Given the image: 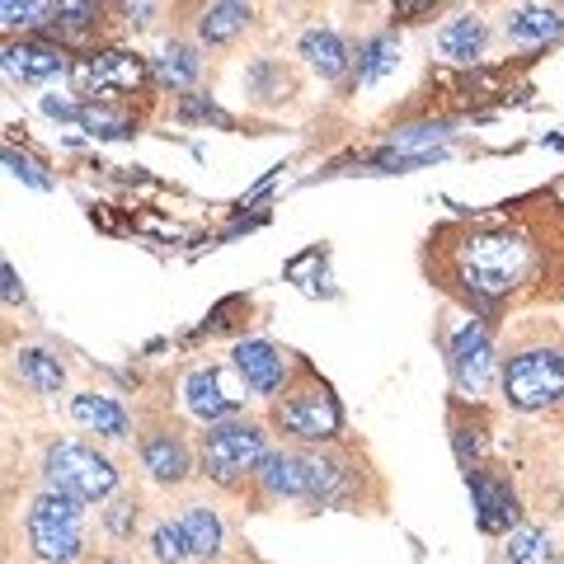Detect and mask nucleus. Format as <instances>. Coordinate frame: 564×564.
<instances>
[{
	"mask_svg": "<svg viewBox=\"0 0 564 564\" xmlns=\"http://www.w3.org/2000/svg\"><path fill=\"white\" fill-rule=\"evenodd\" d=\"M6 165H10V174H14V180H24L29 188H52V174H43L39 165H33L29 161V155H20V151H14V147H6Z\"/></svg>",
	"mask_w": 564,
	"mask_h": 564,
	"instance_id": "obj_27",
	"label": "nucleus"
},
{
	"mask_svg": "<svg viewBox=\"0 0 564 564\" xmlns=\"http://www.w3.org/2000/svg\"><path fill=\"white\" fill-rule=\"evenodd\" d=\"M198 70H203V57L188 43H165L161 57H155V76H161L170 90H188V85L198 80Z\"/></svg>",
	"mask_w": 564,
	"mask_h": 564,
	"instance_id": "obj_21",
	"label": "nucleus"
},
{
	"mask_svg": "<svg viewBox=\"0 0 564 564\" xmlns=\"http://www.w3.org/2000/svg\"><path fill=\"white\" fill-rule=\"evenodd\" d=\"M447 362H452L456 391H462L466 400H480V395L489 391V381L503 372L499 358H494V344H489L485 325H475V321H466L462 329L452 334V344H447Z\"/></svg>",
	"mask_w": 564,
	"mask_h": 564,
	"instance_id": "obj_9",
	"label": "nucleus"
},
{
	"mask_svg": "<svg viewBox=\"0 0 564 564\" xmlns=\"http://www.w3.org/2000/svg\"><path fill=\"white\" fill-rule=\"evenodd\" d=\"M24 532H29V551L43 564H76L85 551V508L70 494L43 489L24 513Z\"/></svg>",
	"mask_w": 564,
	"mask_h": 564,
	"instance_id": "obj_4",
	"label": "nucleus"
},
{
	"mask_svg": "<svg viewBox=\"0 0 564 564\" xmlns=\"http://www.w3.org/2000/svg\"><path fill=\"white\" fill-rule=\"evenodd\" d=\"M466 485H470V499H475V522L480 532L499 536V532H513L518 527V494L508 489V480L489 470H466Z\"/></svg>",
	"mask_w": 564,
	"mask_h": 564,
	"instance_id": "obj_13",
	"label": "nucleus"
},
{
	"mask_svg": "<svg viewBox=\"0 0 564 564\" xmlns=\"http://www.w3.org/2000/svg\"><path fill=\"white\" fill-rule=\"evenodd\" d=\"M545 560H551V541L536 527H518L508 536V564H545Z\"/></svg>",
	"mask_w": 564,
	"mask_h": 564,
	"instance_id": "obj_26",
	"label": "nucleus"
},
{
	"mask_svg": "<svg viewBox=\"0 0 564 564\" xmlns=\"http://www.w3.org/2000/svg\"><path fill=\"white\" fill-rule=\"evenodd\" d=\"M43 480L47 489L70 494L80 503H99L109 499L118 485V470L104 452H95L90 443H52L43 456Z\"/></svg>",
	"mask_w": 564,
	"mask_h": 564,
	"instance_id": "obj_5",
	"label": "nucleus"
},
{
	"mask_svg": "<svg viewBox=\"0 0 564 564\" xmlns=\"http://www.w3.org/2000/svg\"><path fill=\"white\" fill-rule=\"evenodd\" d=\"M503 33H508L513 43H522V47H532V43H555L560 33H564V14L551 10V6H518V10H508Z\"/></svg>",
	"mask_w": 564,
	"mask_h": 564,
	"instance_id": "obj_14",
	"label": "nucleus"
},
{
	"mask_svg": "<svg viewBox=\"0 0 564 564\" xmlns=\"http://www.w3.org/2000/svg\"><path fill=\"white\" fill-rule=\"evenodd\" d=\"M184 118H207V122H231L217 104H207V99H184Z\"/></svg>",
	"mask_w": 564,
	"mask_h": 564,
	"instance_id": "obj_31",
	"label": "nucleus"
},
{
	"mask_svg": "<svg viewBox=\"0 0 564 564\" xmlns=\"http://www.w3.org/2000/svg\"><path fill=\"white\" fill-rule=\"evenodd\" d=\"M62 70H76L62 43L20 39V43H10V47H6V76H10V80H20V85H47V80H57Z\"/></svg>",
	"mask_w": 564,
	"mask_h": 564,
	"instance_id": "obj_12",
	"label": "nucleus"
},
{
	"mask_svg": "<svg viewBox=\"0 0 564 564\" xmlns=\"http://www.w3.org/2000/svg\"><path fill=\"white\" fill-rule=\"evenodd\" d=\"M39 14H52V6H39V0H6V6H0V20H6V29L39 24Z\"/></svg>",
	"mask_w": 564,
	"mask_h": 564,
	"instance_id": "obj_28",
	"label": "nucleus"
},
{
	"mask_svg": "<svg viewBox=\"0 0 564 564\" xmlns=\"http://www.w3.org/2000/svg\"><path fill=\"white\" fill-rule=\"evenodd\" d=\"M263 462H269V443H263L259 423L226 419L203 433V470L217 485H240L245 475H259Z\"/></svg>",
	"mask_w": 564,
	"mask_h": 564,
	"instance_id": "obj_6",
	"label": "nucleus"
},
{
	"mask_svg": "<svg viewBox=\"0 0 564 564\" xmlns=\"http://www.w3.org/2000/svg\"><path fill=\"white\" fill-rule=\"evenodd\" d=\"M259 485L273 499H306V503H339L348 494V470L334 456L306 452H269L259 466Z\"/></svg>",
	"mask_w": 564,
	"mask_h": 564,
	"instance_id": "obj_2",
	"label": "nucleus"
},
{
	"mask_svg": "<svg viewBox=\"0 0 564 564\" xmlns=\"http://www.w3.org/2000/svg\"><path fill=\"white\" fill-rule=\"evenodd\" d=\"M109 564H128V560H109Z\"/></svg>",
	"mask_w": 564,
	"mask_h": 564,
	"instance_id": "obj_34",
	"label": "nucleus"
},
{
	"mask_svg": "<svg viewBox=\"0 0 564 564\" xmlns=\"http://www.w3.org/2000/svg\"><path fill=\"white\" fill-rule=\"evenodd\" d=\"M80 128H90L95 137H132V118L109 104H80Z\"/></svg>",
	"mask_w": 564,
	"mask_h": 564,
	"instance_id": "obj_25",
	"label": "nucleus"
},
{
	"mask_svg": "<svg viewBox=\"0 0 564 564\" xmlns=\"http://www.w3.org/2000/svg\"><path fill=\"white\" fill-rule=\"evenodd\" d=\"M433 6H423V0H414V6H395V14H400V20H410V14H429Z\"/></svg>",
	"mask_w": 564,
	"mask_h": 564,
	"instance_id": "obj_33",
	"label": "nucleus"
},
{
	"mask_svg": "<svg viewBox=\"0 0 564 564\" xmlns=\"http://www.w3.org/2000/svg\"><path fill=\"white\" fill-rule=\"evenodd\" d=\"M20 381L29 386V391H39V395H57L62 381H66L57 352H47V348H24V352H20Z\"/></svg>",
	"mask_w": 564,
	"mask_h": 564,
	"instance_id": "obj_20",
	"label": "nucleus"
},
{
	"mask_svg": "<svg viewBox=\"0 0 564 564\" xmlns=\"http://www.w3.org/2000/svg\"><path fill=\"white\" fill-rule=\"evenodd\" d=\"M452 273L475 302L489 306L532 273V250H527V240L513 231H470L452 250Z\"/></svg>",
	"mask_w": 564,
	"mask_h": 564,
	"instance_id": "obj_1",
	"label": "nucleus"
},
{
	"mask_svg": "<svg viewBox=\"0 0 564 564\" xmlns=\"http://www.w3.org/2000/svg\"><path fill=\"white\" fill-rule=\"evenodd\" d=\"M70 419L99 437H128V414H122V404L113 395H99V391L76 395L70 400Z\"/></svg>",
	"mask_w": 564,
	"mask_h": 564,
	"instance_id": "obj_15",
	"label": "nucleus"
},
{
	"mask_svg": "<svg viewBox=\"0 0 564 564\" xmlns=\"http://www.w3.org/2000/svg\"><path fill=\"white\" fill-rule=\"evenodd\" d=\"M499 386H503V400L522 414L551 410V404L564 400V348L541 339L513 348L499 372Z\"/></svg>",
	"mask_w": 564,
	"mask_h": 564,
	"instance_id": "obj_3",
	"label": "nucleus"
},
{
	"mask_svg": "<svg viewBox=\"0 0 564 564\" xmlns=\"http://www.w3.org/2000/svg\"><path fill=\"white\" fill-rule=\"evenodd\" d=\"M104 522H109V532L122 541V536L132 532V522H137V503H132V499H118V503L109 508V518H104Z\"/></svg>",
	"mask_w": 564,
	"mask_h": 564,
	"instance_id": "obj_30",
	"label": "nucleus"
},
{
	"mask_svg": "<svg viewBox=\"0 0 564 564\" xmlns=\"http://www.w3.org/2000/svg\"><path fill=\"white\" fill-rule=\"evenodd\" d=\"M236 377L245 391H254V395H278V391H288V377H292V358L282 352L278 344L269 339H240L236 344Z\"/></svg>",
	"mask_w": 564,
	"mask_h": 564,
	"instance_id": "obj_11",
	"label": "nucleus"
},
{
	"mask_svg": "<svg viewBox=\"0 0 564 564\" xmlns=\"http://www.w3.org/2000/svg\"><path fill=\"white\" fill-rule=\"evenodd\" d=\"M180 527H184V536H188V551L198 555V560H217L221 555V518L212 513V508L188 503L184 513H180Z\"/></svg>",
	"mask_w": 564,
	"mask_h": 564,
	"instance_id": "obj_18",
	"label": "nucleus"
},
{
	"mask_svg": "<svg viewBox=\"0 0 564 564\" xmlns=\"http://www.w3.org/2000/svg\"><path fill=\"white\" fill-rule=\"evenodd\" d=\"M437 52H443L447 62H475L485 52V24L475 20V14L452 20L443 33H437Z\"/></svg>",
	"mask_w": 564,
	"mask_h": 564,
	"instance_id": "obj_19",
	"label": "nucleus"
},
{
	"mask_svg": "<svg viewBox=\"0 0 564 564\" xmlns=\"http://www.w3.org/2000/svg\"><path fill=\"white\" fill-rule=\"evenodd\" d=\"M296 47H302V57H306V66L315 70V76L334 80V76H344L348 70V47H344V39L334 29H306Z\"/></svg>",
	"mask_w": 564,
	"mask_h": 564,
	"instance_id": "obj_17",
	"label": "nucleus"
},
{
	"mask_svg": "<svg viewBox=\"0 0 564 564\" xmlns=\"http://www.w3.org/2000/svg\"><path fill=\"white\" fill-rule=\"evenodd\" d=\"M278 429L282 433H292L296 443H334L344 429V410H339V400L329 395V386H302V391H288L278 400Z\"/></svg>",
	"mask_w": 564,
	"mask_h": 564,
	"instance_id": "obj_7",
	"label": "nucleus"
},
{
	"mask_svg": "<svg viewBox=\"0 0 564 564\" xmlns=\"http://www.w3.org/2000/svg\"><path fill=\"white\" fill-rule=\"evenodd\" d=\"M95 20H99V6H52V24H57L62 33L85 29V24H95Z\"/></svg>",
	"mask_w": 564,
	"mask_h": 564,
	"instance_id": "obj_29",
	"label": "nucleus"
},
{
	"mask_svg": "<svg viewBox=\"0 0 564 564\" xmlns=\"http://www.w3.org/2000/svg\"><path fill=\"white\" fill-rule=\"evenodd\" d=\"M0 278H6V302L14 306L24 296V288H20V273H14V263H6V269H0Z\"/></svg>",
	"mask_w": 564,
	"mask_h": 564,
	"instance_id": "obj_32",
	"label": "nucleus"
},
{
	"mask_svg": "<svg viewBox=\"0 0 564 564\" xmlns=\"http://www.w3.org/2000/svg\"><path fill=\"white\" fill-rule=\"evenodd\" d=\"M141 466L151 470L155 485H180L188 475V452L174 433H155V437H147V447H141Z\"/></svg>",
	"mask_w": 564,
	"mask_h": 564,
	"instance_id": "obj_16",
	"label": "nucleus"
},
{
	"mask_svg": "<svg viewBox=\"0 0 564 564\" xmlns=\"http://www.w3.org/2000/svg\"><path fill=\"white\" fill-rule=\"evenodd\" d=\"M400 62V47L391 33H372L362 47H358V85H377L381 76H391Z\"/></svg>",
	"mask_w": 564,
	"mask_h": 564,
	"instance_id": "obj_23",
	"label": "nucleus"
},
{
	"mask_svg": "<svg viewBox=\"0 0 564 564\" xmlns=\"http://www.w3.org/2000/svg\"><path fill=\"white\" fill-rule=\"evenodd\" d=\"M240 404H245V386H231L226 381V367H198V372H188L184 377V410L198 419V423H226V419H236L240 414Z\"/></svg>",
	"mask_w": 564,
	"mask_h": 564,
	"instance_id": "obj_10",
	"label": "nucleus"
},
{
	"mask_svg": "<svg viewBox=\"0 0 564 564\" xmlns=\"http://www.w3.org/2000/svg\"><path fill=\"white\" fill-rule=\"evenodd\" d=\"M250 24V6H236V0H221V6H207L198 14V39L203 43H226Z\"/></svg>",
	"mask_w": 564,
	"mask_h": 564,
	"instance_id": "obj_22",
	"label": "nucleus"
},
{
	"mask_svg": "<svg viewBox=\"0 0 564 564\" xmlns=\"http://www.w3.org/2000/svg\"><path fill=\"white\" fill-rule=\"evenodd\" d=\"M76 90L85 99L104 104L109 95H132L147 85V62L137 57V52H90V57L76 62Z\"/></svg>",
	"mask_w": 564,
	"mask_h": 564,
	"instance_id": "obj_8",
	"label": "nucleus"
},
{
	"mask_svg": "<svg viewBox=\"0 0 564 564\" xmlns=\"http://www.w3.org/2000/svg\"><path fill=\"white\" fill-rule=\"evenodd\" d=\"M151 555L161 560V564H184L193 551H188V536H184V527H180V518H170V522H161L151 532Z\"/></svg>",
	"mask_w": 564,
	"mask_h": 564,
	"instance_id": "obj_24",
	"label": "nucleus"
}]
</instances>
